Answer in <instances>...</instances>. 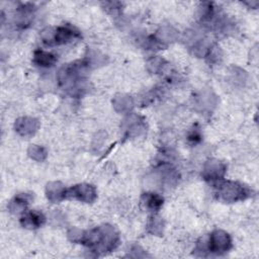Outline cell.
Returning a JSON list of instances; mask_svg holds the SVG:
<instances>
[{"label": "cell", "mask_w": 259, "mask_h": 259, "mask_svg": "<svg viewBox=\"0 0 259 259\" xmlns=\"http://www.w3.org/2000/svg\"><path fill=\"white\" fill-rule=\"evenodd\" d=\"M145 204L150 210H157L163 204V198L155 193H146L144 196Z\"/></svg>", "instance_id": "ba28073f"}, {"label": "cell", "mask_w": 259, "mask_h": 259, "mask_svg": "<svg viewBox=\"0 0 259 259\" xmlns=\"http://www.w3.org/2000/svg\"><path fill=\"white\" fill-rule=\"evenodd\" d=\"M231 248V239L228 234L222 231L213 232L208 240V250L210 253L222 254Z\"/></svg>", "instance_id": "277c9868"}, {"label": "cell", "mask_w": 259, "mask_h": 259, "mask_svg": "<svg viewBox=\"0 0 259 259\" xmlns=\"http://www.w3.org/2000/svg\"><path fill=\"white\" fill-rule=\"evenodd\" d=\"M77 194H80L78 196L79 199L90 201L94 198L95 191L90 185H77V186L70 188L68 191L65 190L64 197H66V196H72V197L74 196L75 197Z\"/></svg>", "instance_id": "5b68a950"}, {"label": "cell", "mask_w": 259, "mask_h": 259, "mask_svg": "<svg viewBox=\"0 0 259 259\" xmlns=\"http://www.w3.org/2000/svg\"><path fill=\"white\" fill-rule=\"evenodd\" d=\"M200 134H199V132L198 131H196V130H194V131H192L189 135H188V140L189 141H192L193 143H196V142H198L199 140H200Z\"/></svg>", "instance_id": "9c48e42d"}, {"label": "cell", "mask_w": 259, "mask_h": 259, "mask_svg": "<svg viewBox=\"0 0 259 259\" xmlns=\"http://www.w3.org/2000/svg\"><path fill=\"white\" fill-rule=\"evenodd\" d=\"M56 57L51 53H47L44 51H36L34 53V63L37 66L51 67L56 63Z\"/></svg>", "instance_id": "52a82bcc"}, {"label": "cell", "mask_w": 259, "mask_h": 259, "mask_svg": "<svg viewBox=\"0 0 259 259\" xmlns=\"http://www.w3.org/2000/svg\"><path fill=\"white\" fill-rule=\"evenodd\" d=\"M79 35V32L70 26H60L55 32H49L48 36H42V41L49 46L62 45L75 39Z\"/></svg>", "instance_id": "7a4b0ae2"}, {"label": "cell", "mask_w": 259, "mask_h": 259, "mask_svg": "<svg viewBox=\"0 0 259 259\" xmlns=\"http://www.w3.org/2000/svg\"><path fill=\"white\" fill-rule=\"evenodd\" d=\"M83 242L94 250L108 251L117 244V235L111 228H96L88 232V235H85Z\"/></svg>", "instance_id": "6da1fadb"}, {"label": "cell", "mask_w": 259, "mask_h": 259, "mask_svg": "<svg viewBox=\"0 0 259 259\" xmlns=\"http://www.w3.org/2000/svg\"><path fill=\"white\" fill-rule=\"evenodd\" d=\"M45 221H46V218L41 212L31 210V211L25 212L22 215V218L20 220V223L25 228L36 229V228H39L40 226H42Z\"/></svg>", "instance_id": "8992f818"}, {"label": "cell", "mask_w": 259, "mask_h": 259, "mask_svg": "<svg viewBox=\"0 0 259 259\" xmlns=\"http://www.w3.org/2000/svg\"><path fill=\"white\" fill-rule=\"evenodd\" d=\"M218 194H220L225 200H238L246 198L250 192L245 187L235 182H224L218 187Z\"/></svg>", "instance_id": "3957f363"}]
</instances>
